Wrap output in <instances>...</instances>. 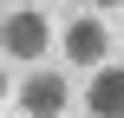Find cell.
I'll return each mask as SVG.
<instances>
[{
  "mask_svg": "<svg viewBox=\"0 0 124 118\" xmlns=\"http://www.w3.org/2000/svg\"><path fill=\"white\" fill-rule=\"evenodd\" d=\"M0 46H7V59H39L46 53V13L39 7H13L0 20Z\"/></svg>",
  "mask_w": 124,
  "mask_h": 118,
  "instance_id": "6da1fadb",
  "label": "cell"
},
{
  "mask_svg": "<svg viewBox=\"0 0 124 118\" xmlns=\"http://www.w3.org/2000/svg\"><path fill=\"white\" fill-rule=\"evenodd\" d=\"M65 99H72V85H65L59 72H33V79L20 85V112H26V118H59Z\"/></svg>",
  "mask_w": 124,
  "mask_h": 118,
  "instance_id": "7a4b0ae2",
  "label": "cell"
},
{
  "mask_svg": "<svg viewBox=\"0 0 124 118\" xmlns=\"http://www.w3.org/2000/svg\"><path fill=\"white\" fill-rule=\"evenodd\" d=\"M105 53H111V33H105V20H72L65 26V59L72 66H105Z\"/></svg>",
  "mask_w": 124,
  "mask_h": 118,
  "instance_id": "3957f363",
  "label": "cell"
},
{
  "mask_svg": "<svg viewBox=\"0 0 124 118\" xmlns=\"http://www.w3.org/2000/svg\"><path fill=\"white\" fill-rule=\"evenodd\" d=\"M85 105H92V118H124V66H98L92 72Z\"/></svg>",
  "mask_w": 124,
  "mask_h": 118,
  "instance_id": "277c9868",
  "label": "cell"
},
{
  "mask_svg": "<svg viewBox=\"0 0 124 118\" xmlns=\"http://www.w3.org/2000/svg\"><path fill=\"white\" fill-rule=\"evenodd\" d=\"M0 105H7V72H0Z\"/></svg>",
  "mask_w": 124,
  "mask_h": 118,
  "instance_id": "5b68a950",
  "label": "cell"
}]
</instances>
